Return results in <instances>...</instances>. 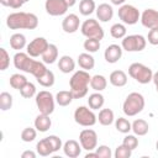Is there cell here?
I'll return each mask as SVG.
<instances>
[{
  "label": "cell",
  "instance_id": "obj_38",
  "mask_svg": "<svg viewBox=\"0 0 158 158\" xmlns=\"http://www.w3.org/2000/svg\"><path fill=\"white\" fill-rule=\"evenodd\" d=\"M20 94H21L23 98L30 99V98H32V96L36 94V86H35L31 81H27V83L20 89Z\"/></svg>",
  "mask_w": 158,
  "mask_h": 158
},
{
  "label": "cell",
  "instance_id": "obj_45",
  "mask_svg": "<svg viewBox=\"0 0 158 158\" xmlns=\"http://www.w3.org/2000/svg\"><path fill=\"white\" fill-rule=\"evenodd\" d=\"M148 42L153 46H158V27L156 28H151L149 32H148Z\"/></svg>",
  "mask_w": 158,
  "mask_h": 158
},
{
  "label": "cell",
  "instance_id": "obj_4",
  "mask_svg": "<svg viewBox=\"0 0 158 158\" xmlns=\"http://www.w3.org/2000/svg\"><path fill=\"white\" fill-rule=\"evenodd\" d=\"M144 107V98L139 93H131L123 101L122 110L127 116H135L139 114Z\"/></svg>",
  "mask_w": 158,
  "mask_h": 158
},
{
  "label": "cell",
  "instance_id": "obj_47",
  "mask_svg": "<svg viewBox=\"0 0 158 158\" xmlns=\"http://www.w3.org/2000/svg\"><path fill=\"white\" fill-rule=\"evenodd\" d=\"M85 158H99V157H98V153L96 152L91 153V151H89V153L85 156Z\"/></svg>",
  "mask_w": 158,
  "mask_h": 158
},
{
  "label": "cell",
  "instance_id": "obj_34",
  "mask_svg": "<svg viewBox=\"0 0 158 158\" xmlns=\"http://www.w3.org/2000/svg\"><path fill=\"white\" fill-rule=\"evenodd\" d=\"M37 81H38L42 86H44V88L52 86V85L54 84V74H53V72H51V70L48 69L42 77H40V78L37 79Z\"/></svg>",
  "mask_w": 158,
  "mask_h": 158
},
{
  "label": "cell",
  "instance_id": "obj_49",
  "mask_svg": "<svg viewBox=\"0 0 158 158\" xmlns=\"http://www.w3.org/2000/svg\"><path fill=\"white\" fill-rule=\"evenodd\" d=\"M125 1H126V0H111V2H112L114 5H122Z\"/></svg>",
  "mask_w": 158,
  "mask_h": 158
},
{
  "label": "cell",
  "instance_id": "obj_21",
  "mask_svg": "<svg viewBox=\"0 0 158 158\" xmlns=\"http://www.w3.org/2000/svg\"><path fill=\"white\" fill-rule=\"evenodd\" d=\"M78 64L84 70H90L95 65V59L89 53H80L78 57Z\"/></svg>",
  "mask_w": 158,
  "mask_h": 158
},
{
  "label": "cell",
  "instance_id": "obj_6",
  "mask_svg": "<svg viewBox=\"0 0 158 158\" xmlns=\"http://www.w3.org/2000/svg\"><path fill=\"white\" fill-rule=\"evenodd\" d=\"M36 105L41 114L51 115L54 111V98L49 91L42 90L36 95Z\"/></svg>",
  "mask_w": 158,
  "mask_h": 158
},
{
  "label": "cell",
  "instance_id": "obj_16",
  "mask_svg": "<svg viewBox=\"0 0 158 158\" xmlns=\"http://www.w3.org/2000/svg\"><path fill=\"white\" fill-rule=\"evenodd\" d=\"M104 57L107 63H116L122 57V48L118 44H110L105 49Z\"/></svg>",
  "mask_w": 158,
  "mask_h": 158
},
{
  "label": "cell",
  "instance_id": "obj_12",
  "mask_svg": "<svg viewBox=\"0 0 158 158\" xmlns=\"http://www.w3.org/2000/svg\"><path fill=\"white\" fill-rule=\"evenodd\" d=\"M48 46H49V43L47 42L46 38L37 37V38L32 40L27 44V53H28V56H31L33 58L40 57V56H42L46 52V49L48 48Z\"/></svg>",
  "mask_w": 158,
  "mask_h": 158
},
{
  "label": "cell",
  "instance_id": "obj_42",
  "mask_svg": "<svg viewBox=\"0 0 158 158\" xmlns=\"http://www.w3.org/2000/svg\"><path fill=\"white\" fill-rule=\"evenodd\" d=\"M122 144H125L126 147H128L130 149L133 151V149L137 148V146H138V139H137L136 136H133V135H127V136L123 138Z\"/></svg>",
  "mask_w": 158,
  "mask_h": 158
},
{
  "label": "cell",
  "instance_id": "obj_25",
  "mask_svg": "<svg viewBox=\"0 0 158 158\" xmlns=\"http://www.w3.org/2000/svg\"><path fill=\"white\" fill-rule=\"evenodd\" d=\"M73 99L74 98H73V94H72L70 90L69 91L68 90H62V91H58L57 95H56V101L59 106H68L72 102Z\"/></svg>",
  "mask_w": 158,
  "mask_h": 158
},
{
  "label": "cell",
  "instance_id": "obj_39",
  "mask_svg": "<svg viewBox=\"0 0 158 158\" xmlns=\"http://www.w3.org/2000/svg\"><path fill=\"white\" fill-rule=\"evenodd\" d=\"M37 136V132L35 128L32 127H26L22 132H21V139L23 142H32Z\"/></svg>",
  "mask_w": 158,
  "mask_h": 158
},
{
  "label": "cell",
  "instance_id": "obj_54",
  "mask_svg": "<svg viewBox=\"0 0 158 158\" xmlns=\"http://www.w3.org/2000/svg\"><path fill=\"white\" fill-rule=\"evenodd\" d=\"M156 89H157V93H158V85H156Z\"/></svg>",
  "mask_w": 158,
  "mask_h": 158
},
{
  "label": "cell",
  "instance_id": "obj_3",
  "mask_svg": "<svg viewBox=\"0 0 158 158\" xmlns=\"http://www.w3.org/2000/svg\"><path fill=\"white\" fill-rule=\"evenodd\" d=\"M90 80L91 77L89 75L88 70L84 69L78 70L72 75L69 80V86L74 99H81L88 94V85L90 84Z\"/></svg>",
  "mask_w": 158,
  "mask_h": 158
},
{
  "label": "cell",
  "instance_id": "obj_28",
  "mask_svg": "<svg viewBox=\"0 0 158 158\" xmlns=\"http://www.w3.org/2000/svg\"><path fill=\"white\" fill-rule=\"evenodd\" d=\"M106 85H107V81H106V78H105L104 75L96 74V75L91 77L90 86H91L95 91H101V90L106 89Z\"/></svg>",
  "mask_w": 158,
  "mask_h": 158
},
{
  "label": "cell",
  "instance_id": "obj_2",
  "mask_svg": "<svg viewBox=\"0 0 158 158\" xmlns=\"http://www.w3.org/2000/svg\"><path fill=\"white\" fill-rule=\"evenodd\" d=\"M6 25L10 30H35L38 26V17L31 12H12L7 16Z\"/></svg>",
  "mask_w": 158,
  "mask_h": 158
},
{
  "label": "cell",
  "instance_id": "obj_36",
  "mask_svg": "<svg viewBox=\"0 0 158 158\" xmlns=\"http://www.w3.org/2000/svg\"><path fill=\"white\" fill-rule=\"evenodd\" d=\"M110 33L114 38H123L126 36V27L122 23H115L111 26Z\"/></svg>",
  "mask_w": 158,
  "mask_h": 158
},
{
  "label": "cell",
  "instance_id": "obj_19",
  "mask_svg": "<svg viewBox=\"0 0 158 158\" xmlns=\"http://www.w3.org/2000/svg\"><path fill=\"white\" fill-rule=\"evenodd\" d=\"M51 125H52V121L49 118V115H44V114H41L36 117L35 120V127L37 128V131L40 132H46L51 128Z\"/></svg>",
  "mask_w": 158,
  "mask_h": 158
},
{
  "label": "cell",
  "instance_id": "obj_41",
  "mask_svg": "<svg viewBox=\"0 0 158 158\" xmlns=\"http://www.w3.org/2000/svg\"><path fill=\"white\" fill-rule=\"evenodd\" d=\"M131 152H132V149H130L125 144H121L115 151V158H130L131 157Z\"/></svg>",
  "mask_w": 158,
  "mask_h": 158
},
{
  "label": "cell",
  "instance_id": "obj_8",
  "mask_svg": "<svg viewBox=\"0 0 158 158\" xmlns=\"http://www.w3.org/2000/svg\"><path fill=\"white\" fill-rule=\"evenodd\" d=\"M81 33L86 38H96V40H102L104 38V30L99 25V22L94 19L85 20L81 25Z\"/></svg>",
  "mask_w": 158,
  "mask_h": 158
},
{
  "label": "cell",
  "instance_id": "obj_43",
  "mask_svg": "<svg viewBox=\"0 0 158 158\" xmlns=\"http://www.w3.org/2000/svg\"><path fill=\"white\" fill-rule=\"evenodd\" d=\"M96 153H98V157L99 158H111L112 153H111V149L110 147L102 144V146H99L96 148Z\"/></svg>",
  "mask_w": 158,
  "mask_h": 158
},
{
  "label": "cell",
  "instance_id": "obj_31",
  "mask_svg": "<svg viewBox=\"0 0 158 158\" xmlns=\"http://www.w3.org/2000/svg\"><path fill=\"white\" fill-rule=\"evenodd\" d=\"M95 9H96V6H95L94 0H81L80 4H79V11L84 16H88V15L93 14Z\"/></svg>",
  "mask_w": 158,
  "mask_h": 158
},
{
  "label": "cell",
  "instance_id": "obj_20",
  "mask_svg": "<svg viewBox=\"0 0 158 158\" xmlns=\"http://www.w3.org/2000/svg\"><path fill=\"white\" fill-rule=\"evenodd\" d=\"M110 83L114 85V86H123L127 84V75L123 70H114L111 74H110V78H109Z\"/></svg>",
  "mask_w": 158,
  "mask_h": 158
},
{
  "label": "cell",
  "instance_id": "obj_13",
  "mask_svg": "<svg viewBox=\"0 0 158 158\" xmlns=\"http://www.w3.org/2000/svg\"><path fill=\"white\" fill-rule=\"evenodd\" d=\"M68 4L65 0H46L44 9L47 14L51 16H60L64 15L68 10Z\"/></svg>",
  "mask_w": 158,
  "mask_h": 158
},
{
  "label": "cell",
  "instance_id": "obj_51",
  "mask_svg": "<svg viewBox=\"0 0 158 158\" xmlns=\"http://www.w3.org/2000/svg\"><path fill=\"white\" fill-rule=\"evenodd\" d=\"M67 1V4H68V6L70 7V6H73L75 2H77V0H65Z\"/></svg>",
  "mask_w": 158,
  "mask_h": 158
},
{
  "label": "cell",
  "instance_id": "obj_46",
  "mask_svg": "<svg viewBox=\"0 0 158 158\" xmlns=\"http://www.w3.org/2000/svg\"><path fill=\"white\" fill-rule=\"evenodd\" d=\"M22 158H36V153L33 151H25L22 154H21Z\"/></svg>",
  "mask_w": 158,
  "mask_h": 158
},
{
  "label": "cell",
  "instance_id": "obj_10",
  "mask_svg": "<svg viewBox=\"0 0 158 158\" xmlns=\"http://www.w3.org/2000/svg\"><path fill=\"white\" fill-rule=\"evenodd\" d=\"M118 19L126 25H135L141 19L139 11L132 5H122L118 9Z\"/></svg>",
  "mask_w": 158,
  "mask_h": 158
},
{
  "label": "cell",
  "instance_id": "obj_40",
  "mask_svg": "<svg viewBox=\"0 0 158 158\" xmlns=\"http://www.w3.org/2000/svg\"><path fill=\"white\" fill-rule=\"evenodd\" d=\"M10 65V56L5 48H0V70L7 69Z\"/></svg>",
  "mask_w": 158,
  "mask_h": 158
},
{
  "label": "cell",
  "instance_id": "obj_27",
  "mask_svg": "<svg viewBox=\"0 0 158 158\" xmlns=\"http://www.w3.org/2000/svg\"><path fill=\"white\" fill-rule=\"evenodd\" d=\"M114 111L110 110V109H101L100 112H99V116H98V120L99 122L102 125V126H109L114 122Z\"/></svg>",
  "mask_w": 158,
  "mask_h": 158
},
{
  "label": "cell",
  "instance_id": "obj_44",
  "mask_svg": "<svg viewBox=\"0 0 158 158\" xmlns=\"http://www.w3.org/2000/svg\"><path fill=\"white\" fill-rule=\"evenodd\" d=\"M47 138H48V141L51 143V147H52L53 152H57V151H59V148H62V141H60L59 137L52 135V136H48Z\"/></svg>",
  "mask_w": 158,
  "mask_h": 158
},
{
  "label": "cell",
  "instance_id": "obj_23",
  "mask_svg": "<svg viewBox=\"0 0 158 158\" xmlns=\"http://www.w3.org/2000/svg\"><path fill=\"white\" fill-rule=\"evenodd\" d=\"M58 58V48L56 44H49L48 48L46 49V52L42 54V60L43 63L47 64H52L56 62V59Z\"/></svg>",
  "mask_w": 158,
  "mask_h": 158
},
{
  "label": "cell",
  "instance_id": "obj_50",
  "mask_svg": "<svg viewBox=\"0 0 158 158\" xmlns=\"http://www.w3.org/2000/svg\"><path fill=\"white\" fill-rule=\"evenodd\" d=\"M0 2H1V5H4V6H10L11 0H0Z\"/></svg>",
  "mask_w": 158,
  "mask_h": 158
},
{
  "label": "cell",
  "instance_id": "obj_37",
  "mask_svg": "<svg viewBox=\"0 0 158 158\" xmlns=\"http://www.w3.org/2000/svg\"><path fill=\"white\" fill-rule=\"evenodd\" d=\"M100 48V40L96 38H88L84 42V49L89 53H94Z\"/></svg>",
  "mask_w": 158,
  "mask_h": 158
},
{
  "label": "cell",
  "instance_id": "obj_17",
  "mask_svg": "<svg viewBox=\"0 0 158 158\" xmlns=\"http://www.w3.org/2000/svg\"><path fill=\"white\" fill-rule=\"evenodd\" d=\"M63 151L67 157L77 158V157H79V154L81 152V146H79V143L75 139H68L63 146Z\"/></svg>",
  "mask_w": 158,
  "mask_h": 158
},
{
  "label": "cell",
  "instance_id": "obj_14",
  "mask_svg": "<svg viewBox=\"0 0 158 158\" xmlns=\"http://www.w3.org/2000/svg\"><path fill=\"white\" fill-rule=\"evenodd\" d=\"M141 22L149 30L158 27V11L154 9H146L141 15Z\"/></svg>",
  "mask_w": 158,
  "mask_h": 158
},
{
  "label": "cell",
  "instance_id": "obj_53",
  "mask_svg": "<svg viewBox=\"0 0 158 158\" xmlns=\"http://www.w3.org/2000/svg\"><path fill=\"white\" fill-rule=\"evenodd\" d=\"M22 1H23V4H25V2H27V1H28V0H22Z\"/></svg>",
  "mask_w": 158,
  "mask_h": 158
},
{
  "label": "cell",
  "instance_id": "obj_26",
  "mask_svg": "<svg viewBox=\"0 0 158 158\" xmlns=\"http://www.w3.org/2000/svg\"><path fill=\"white\" fill-rule=\"evenodd\" d=\"M104 96L100 94V93H94L91 95H89V99H88V105L91 110H99L104 105Z\"/></svg>",
  "mask_w": 158,
  "mask_h": 158
},
{
  "label": "cell",
  "instance_id": "obj_30",
  "mask_svg": "<svg viewBox=\"0 0 158 158\" xmlns=\"http://www.w3.org/2000/svg\"><path fill=\"white\" fill-rule=\"evenodd\" d=\"M36 148H37V153H38L40 156H42V157H47V156H49V154L53 153V149H52L51 143H49V141H48L47 137L43 138V139H41V141L37 143Z\"/></svg>",
  "mask_w": 158,
  "mask_h": 158
},
{
  "label": "cell",
  "instance_id": "obj_18",
  "mask_svg": "<svg viewBox=\"0 0 158 158\" xmlns=\"http://www.w3.org/2000/svg\"><path fill=\"white\" fill-rule=\"evenodd\" d=\"M96 16L100 21L102 22H107L112 19L114 16V10L111 7V5L109 4H100L98 7H96Z\"/></svg>",
  "mask_w": 158,
  "mask_h": 158
},
{
  "label": "cell",
  "instance_id": "obj_33",
  "mask_svg": "<svg viewBox=\"0 0 158 158\" xmlns=\"http://www.w3.org/2000/svg\"><path fill=\"white\" fill-rule=\"evenodd\" d=\"M115 127L118 132L121 133H128L131 130H132V125L130 123V121L127 118H123V117H118L115 122Z\"/></svg>",
  "mask_w": 158,
  "mask_h": 158
},
{
  "label": "cell",
  "instance_id": "obj_5",
  "mask_svg": "<svg viewBox=\"0 0 158 158\" xmlns=\"http://www.w3.org/2000/svg\"><path fill=\"white\" fill-rule=\"evenodd\" d=\"M128 74L141 84H148L153 78V72L149 67L142 63H132L128 67Z\"/></svg>",
  "mask_w": 158,
  "mask_h": 158
},
{
  "label": "cell",
  "instance_id": "obj_9",
  "mask_svg": "<svg viewBox=\"0 0 158 158\" xmlns=\"http://www.w3.org/2000/svg\"><path fill=\"white\" fill-rule=\"evenodd\" d=\"M146 44L147 40L142 35H130L122 40V48L127 52H139L144 49Z\"/></svg>",
  "mask_w": 158,
  "mask_h": 158
},
{
  "label": "cell",
  "instance_id": "obj_32",
  "mask_svg": "<svg viewBox=\"0 0 158 158\" xmlns=\"http://www.w3.org/2000/svg\"><path fill=\"white\" fill-rule=\"evenodd\" d=\"M26 83H27V79L22 74H12L10 77V85L16 90H20Z\"/></svg>",
  "mask_w": 158,
  "mask_h": 158
},
{
  "label": "cell",
  "instance_id": "obj_48",
  "mask_svg": "<svg viewBox=\"0 0 158 158\" xmlns=\"http://www.w3.org/2000/svg\"><path fill=\"white\" fill-rule=\"evenodd\" d=\"M152 80H153L154 85H158V72L153 74V78H152Z\"/></svg>",
  "mask_w": 158,
  "mask_h": 158
},
{
  "label": "cell",
  "instance_id": "obj_15",
  "mask_svg": "<svg viewBox=\"0 0 158 158\" xmlns=\"http://www.w3.org/2000/svg\"><path fill=\"white\" fill-rule=\"evenodd\" d=\"M79 25H80V21H79V17L75 14L67 15L64 17V20L62 21V28L67 33H74V32H77L78 28H79Z\"/></svg>",
  "mask_w": 158,
  "mask_h": 158
},
{
  "label": "cell",
  "instance_id": "obj_24",
  "mask_svg": "<svg viewBox=\"0 0 158 158\" xmlns=\"http://www.w3.org/2000/svg\"><path fill=\"white\" fill-rule=\"evenodd\" d=\"M148 130H149V126H148L147 121L143 120V118L135 120L133 123H132V131L137 136H144V135H147Z\"/></svg>",
  "mask_w": 158,
  "mask_h": 158
},
{
  "label": "cell",
  "instance_id": "obj_35",
  "mask_svg": "<svg viewBox=\"0 0 158 158\" xmlns=\"http://www.w3.org/2000/svg\"><path fill=\"white\" fill-rule=\"evenodd\" d=\"M11 106H12V95L6 91H2L0 94V109L2 111H6L11 109Z\"/></svg>",
  "mask_w": 158,
  "mask_h": 158
},
{
  "label": "cell",
  "instance_id": "obj_11",
  "mask_svg": "<svg viewBox=\"0 0 158 158\" xmlns=\"http://www.w3.org/2000/svg\"><path fill=\"white\" fill-rule=\"evenodd\" d=\"M79 142L81 148L86 151H93L96 148V144H98V135L94 130H90V128L83 130L79 135Z\"/></svg>",
  "mask_w": 158,
  "mask_h": 158
},
{
  "label": "cell",
  "instance_id": "obj_52",
  "mask_svg": "<svg viewBox=\"0 0 158 158\" xmlns=\"http://www.w3.org/2000/svg\"><path fill=\"white\" fill-rule=\"evenodd\" d=\"M156 148H157V151H158V141H157V143H156Z\"/></svg>",
  "mask_w": 158,
  "mask_h": 158
},
{
  "label": "cell",
  "instance_id": "obj_7",
  "mask_svg": "<svg viewBox=\"0 0 158 158\" xmlns=\"http://www.w3.org/2000/svg\"><path fill=\"white\" fill-rule=\"evenodd\" d=\"M74 120L78 125L80 126H94L96 123L98 117L95 116V114L86 106H79L75 109L74 111Z\"/></svg>",
  "mask_w": 158,
  "mask_h": 158
},
{
  "label": "cell",
  "instance_id": "obj_1",
  "mask_svg": "<svg viewBox=\"0 0 158 158\" xmlns=\"http://www.w3.org/2000/svg\"><path fill=\"white\" fill-rule=\"evenodd\" d=\"M14 65L16 69L32 74L36 79L42 77L48 70L43 63L31 59V56H28V53H22V52H19L14 56Z\"/></svg>",
  "mask_w": 158,
  "mask_h": 158
},
{
  "label": "cell",
  "instance_id": "obj_29",
  "mask_svg": "<svg viewBox=\"0 0 158 158\" xmlns=\"http://www.w3.org/2000/svg\"><path fill=\"white\" fill-rule=\"evenodd\" d=\"M10 46L12 49H22L26 46V37L22 33H14L10 37Z\"/></svg>",
  "mask_w": 158,
  "mask_h": 158
},
{
  "label": "cell",
  "instance_id": "obj_22",
  "mask_svg": "<svg viewBox=\"0 0 158 158\" xmlns=\"http://www.w3.org/2000/svg\"><path fill=\"white\" fill-rule=\"evenodd\" d=\"M58 68L63 73H70L75 68V62L73 60V58L70 56H63V57L59 58Z\"/></svg>",
  "mask_w": 158,
  "mask_h": 158
}]
</instances>
